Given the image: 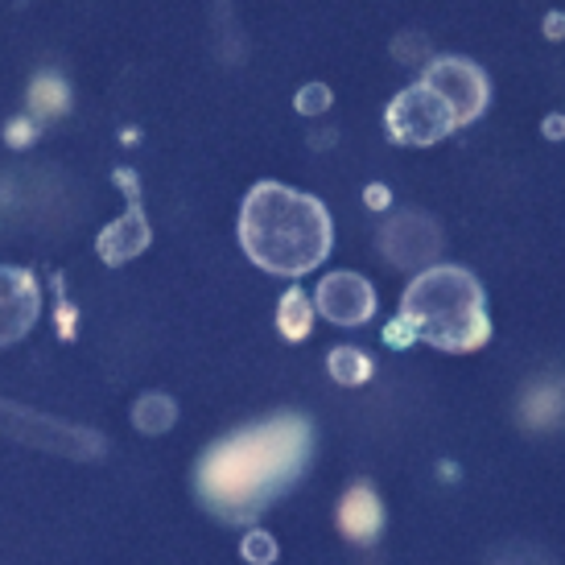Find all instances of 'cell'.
Returning <instances> with one entry per match:
<instances>
[{
    "instance_id": "14",
    "label": "cell",
    "mask_w": 565,
    "mask_h": 565,
    "mask_svg": "<svg viewBox=\"0 0 565 565\" xmlns=\"http://www.w3.org/2000/svg\"><path fill=\"white\" fill-rule=\"evenodd\" d=\"M173 422V405L166 396H145L141 405H137V425L149 429V434H158V429H170Z\"/></svg>"
},
{
    "instance_id": "4",
    "label": "cell",
    "mask_w": 565,
    "mask_h": 565,
    "mask_svg": "<svg viewBox=\"0 0 565 565\" xmlns=\"http://www.w3.org/2000/svg\"><path fill=\"white\" fill-rule=\"evenodd\" d=\"M450 128H458L455 111L429 83L408 87L388 104V137L401 145H438Z\"/></svg>"
},
{
    "instance_id": "13",
    "label": "cell",
    "mask_w": 565,
    "mask_h": 565,
    "mask_svg": "<svg viewBox=\"0 0 565 565\" xmlns=\"http://www.w3.org/2000/svg\"><path fill=\"white\" fill-rule=\"evenodd\" d=\"M330 376L339 380L343 388H355V384L372 376V360L363 355L360 347H334L330 351Z\"/></svg>"
},
{
    "instance_id": "3",
    "label": "cell",
    "mask_w": 565,
    "mask_h": 565,
    "mask_svg": "<svg viewBox=\"0 0 565 565\" xmlns=\"http://www.w3.org/2000/svg\"><path fill=\"white\" fill-rule=\"evenodd\" d=\"M401 322L413 339L438 347V351H479L491 339L483 289L467 268L434 265L417 273V281L405 289Z\"/></svg>"
},
{
    "instance_id": "12",
    "label": "cell",
    "mask_w": 565,
    "mask_h": 565,
    "mask_svg": "<svg viewBox=\"0 0 565 565\" xmlns=\"http://www.w3.org/2000/svg\"><path fill=\"white\" fill-rule=\"evenodd\" d=\"M310 327H315V306L301 289H289L281 298V334L289 343H298V339L310 334Z\"/></svg>"
},
{
    "instance_id": "8",
    "label": "cell",
    "mask_w": 565,
    "mask_h": 565,
    "mask_svg": "<svg viewBox=\"0 0 565 565\" xmlns=\"http://www.w3.org/2000/svg\"><path fill=\"white\" fill-rule=\"evenodd\" d=\"M380 244L388 252V260L401 268H422L434 252H438L441 236L438 227L417 215V211H405V215H396V220L384 223V232H380Z\"/></svg>"
},
{
    "instance_id": "9",
    "label": "cell",
    "mask_w": 565,
    "mask_h": 565,
    "mask_svg": "<svg viewBox=\"0 0 565 565\" xmlns=\"http://www.w3.org/2000/svg\"><path fill=\"white\" fill-rule=\"evenodd\" d=\"M380 524H384V508H380V495L372 491L367 483L351 487L339 503V529H343L351 541H372L380 533Z\"/></svg>"
},
{
    "instance_id": "5",
    "label": "cell",
    "mask_w": 565,
    "mask_h": 565,
    "mask_svg": "<svg viewBox=\"0 0 565 565\" xmlns=\"http://www.w3.org/2000/svg\"><path fill=\"white\" fill-rule=\"evenodd\" d=\"M425 83L450 104L455 111V125H471L479 120L487 108V79L475 63H462V58H438L425 71Z\"/></svg>"
},
{
    "instance_id": "11",
    "label": "cell",
    "mask_w": 565,
    "mask_h": 565,
    "mask_svg": "<svg viewBox=\"0 0 565 565\" xmlns=\"http://www.w3.org/2000/svg\"><path fill=\"white\" fill-rule=\"evenodd\" d=\"M524 422L529 425H557L565 422V384H533L524 393Z\"/></svg>"
},
{
    "instance_id": "1",
    "label": "cell",
    "mask_w": 565,
    "mask_h": 565,
    "mask_svg": "<svg viewBox=\"0 0 565 565\" xmlns=\"http://www.w3.org/2000/svg\"><path fill=\"white\" fill-rule=\"evenodd\" d=\"M310 446H315V429L306 417H294V413L268 417L215 441L194 471V487L215 516L252 520L306 471Z\"/></svg>"
},
{
    "instance_id": "7",
    "label": "cell",
    "mask_w": 565,
    "mask_h": 565,
    "mask_svg": "<svg viewBox=\"0 0 565 565\" xmlns=\"http://www.w3.org/2000/svg\"><path fill=\"white\" fill-rule=\"evenodd\" d=\"M315 306L334 327H360L376 315V294L360 273H330L327 281L318 285Z\"/></svg>"
},
{
    "instance_id": "6",
    "label": "cell",
    "mask_w": 565,
    "mask_h": 565,
    "mask_svg": "<svg viewBox=\"0 0 565 565\" xmlns=\"http://www.w3.org/2000/svg\"><path fill=\"white\" fill-rule=\"evenodd\" d=\"M38 310H42V289L30 268L0 265V351L30 334Z\"/></svg>"
},
{
    "instance_id": "16",
    "label": "cell",
    "mask_w": 565,
    "mask_h": 565,
    "mask_svg": "<svg viewBox=\"0 0 565 565\" xmlns=\"http://www.w3.org/2000/svg\"><path fill=\"white\" fill-rule=\"evenodd\" d=\"M244 550H248L252 562H273V557H277V550H273V536H268V533H252Z\"/></svg>"
},
{
    "instance_id": "2",
    "label": "cell",
    "mask_w": 565,
    "mask_h": 565,
    "mask_svg": "<svg viewBox=\"0 0 565 565\" xmlns=\"http://www.w3.org/2000/svg\"><path fill=\"white\" fill-rule=\"evenodd\" d=\"M239 244L265 273L301 277L327 260L334 227L318 199L281 182H256L239 211Z\"/></svg>"
},
{
    "instance_id": "10",
    "label": "cell",
    "mask_w": 565,
    "mask_h": 565,
    "mask_svg": "<svg viewBox=\"0 0 565 565\" xmlns=\"http://www.w3.org/2000/svg\"><path fill=\"white\" fill-rule=\"evenodd\" d=\"M145 244H149V227H145V220H141V206H132L125 220L111 223L108 232L99 236V256H104L108 265H120L128 256H137Z\"/></svg>"
},
{
    "instance_id": "15",
    "label": "cell",
    "mask_w": 565,
    "mask_h": 565,
    "mask_svg": "<svg viewBox=\"0 0 565 565\" xmlns=\"http://www.w3.org/2000/svg\"><path fill=\"white\" fill-rule=\"evenodd\" d=\"M322 108H330L327 87H322V83H310V87L298 95V111H306V116H318Z\"/></svg>"
}]
</instances>
